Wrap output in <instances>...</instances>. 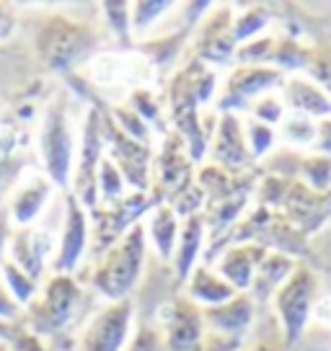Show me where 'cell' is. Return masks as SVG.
<instances>
[{
  "instance_id": "obj_1",
  "label": "cell",
  "mask_w": 331,
  "mask_h": 351,
  "mask_svg": "<svg viewBox=\"0 0 331 351\" xmlns=\"http://www.w3.org/2000/svg\"><path fill=\"white\" fill-rule=\"evenodd\" d=\"M145 263V225L135 222L109 251L101 256L93 271V289L109 302L127 300L135 289Z\"/></svg>"
},
{
  "instance_id": "obj_2",
  "label": "cell",
  "mask_w": 331,
  "mask_h": 351,
  "mask_svg": "<svg viewBox=\"0 0 331 351\" xmlns=\"http://www.w3.org/2000/svg\"><path fill=\"white\" fill-rule=\"evenodd\" d=\"M83 292L70 274H55L45 285L42 295H36L23 310V323L29 330L42 336H57L73 323Z\"/></svg>"
},
{
  "instance_id": "obj_3",
  "label": "cell",
  "mask_w": 331,
  "mask_h": 351,
  "mask_svg": "<svg viewBox=\"0 0 331 351\" xmlns=\"http://www.w3.org/2000/svg\"><path fill=\"white\" fill-rule=\"evenodd\" d=\"M99 47V36L91 32L89 26H80L52 16L36 34V52L42 57L49 70L55 73H67L70 67L80 65L86 57H91Z\"/></svg>"
},
{
  "instance_id": "obj_4",
  "label": "cell",
  "mask_w": 331,
  "mask_h": 351,
  "mask_svg": "<svg viewBox=\"0 0 331 351\" xmlns=\"http://www.w3.org/2000/svg\"><path fill=\"white\" fill-rule=\"evenodd\" d=\"M39 147H42V160L47 171L45 176L52 181V186L67 189L70 171H73V155H76V137L70 127V114H67V93H57L49 101L45 119H42Z\"/></svg>"
},
{
  "instance_id": "obj_5",
  "label": "cell",
  "mask_w": 331,
  "mask_h": 351,
  "mask_svg": "<svg viewBox=\"0 0 331 351\" xmlns=\"http://www.w3.org/2000/svg\"><path fill=\"white\" fill-rule=\"evenodd\" d=\"M319 292V276L306 263H298L287 282L275 292L277 315L282 320V333H285V346H295L303 330L308 326L310 310L316 302Z\"/></svg>"
},
{
  "instance_id": "obj_6",
  "label": "cell",
  "mask_w": 331,
  "mask_h": 351,
  "mask_svg": "<svg viewBox=\"0 0 331 351\" xmlns=\"http://www.w3.org/2000/svg\"><path fill=\"white\" fill-rule=\"evenodd\" d=\"M104 160V134H101V109L91 106L83 121V137H80V153L78 168L73 178V197L83 209L99 207V191H96V176Z\"/></svg>"
},
{
  "instance_id": "obj_7",
  "label": "cell",
  "mask_w": 331,
  "mask_h": 351,
  "mask_svg": "<svg viewBox=\"0 0 331 351\" xmlns=\"http://www.w3.org/2000/svg\"><path fill=\"white\" fill-rule=\"evenodd\" d=\"M101 134H104V143L111 145L109 160L122 173L124 184H130L140 194H148V186H150V160H153L150 147L133 140V137H127L111 121V117H101Z\"/></svg>"
},
{
  "instance_id": "obj_8",
  "label": "cell",
  "mask_w": 331,
  "mask_h": 351,
  "mask_svg": "<svg viewBox=\"0 0 331 351\" xmlns=\"http://www.w3.org/2000/svg\"><path fill=\"white\" fill-rule=\"evenodd\" d=\"M150 207H155V199L140 194V191H133L130 197H122L119 202L109 204L106 209H91V215H93V253L109 251L111 245L137 222V217Z\"/></svg>"
},
{
  "instance_id": "obj_9",
  "label": "cell",
  "mask_w": 331,
  "mask_h": 351,
  "mask_svg": "<svg viewBox=\"0 0 331 351\" xmlns=\"http://www.w3.org/2000/svg\"><path fill=\"white\" fill-rule=\"evenodd\" d=\"M135 302L133 297L109 302L91 318L89 328L80 339V351H122L130 341Z\"/></svg>"
},
{
  "instance_id": "obj_10",
  "label": "cell",
  "mask_w": 331,
  "mask_h": 351,
  "mask_svg": "<svg viewBox=\"0 0 331 351\" xmlns=\"http://www.w3.org/2000/svg\"><path fill=\"white\" fill-rule=\"evenodd\" d=\"M166 351H197L205 339V318L192 300H171L161 307Z\"/></svg>"
},
{
  "instance_id": "obj_11",
  "label": "cell",
  "mask_w": 331,
  "mask_h": 351,
  "mask_svg": "<svg viewBox=\"0 0 331 351\" xmlns=\"http://www.w3.org/2000/svg\"><path fill=\"white\" fill-rule=\"evenodd\" d=\"M285 77L275 67H262V65H241L236 67L228 77V86L220 99V114H233L241 109L246 101L262 99L266 93H272V88L282 86Z\"/></svg>"
},
{
  "instance_id": "obj_12",
  "label": "cell",
  "mask_w": 331,
  "mask_h": 351,
  "mask_svg": "<svg viewBox=\"0 0 331 351\" xmlns=\"http://www.w3.org/2000/svg\"><path fill=\"white\" fill-rule=\"evenodd\" d=\"M89 245V219L86 209L78 204V199L67 191L65 194V217H62V235H60V248L52 261L55 274H70L83 258V251Z\"/></svg>"
},
{
  "instance_id": "obj_13",
  "label": "cell",
  "mask_w": 331,
  "mask_h": 351,
  "mask_svg": "<svg viewBox=\"0 0 331 351\" xmlns=\"http://www.w3.org/2000/svg\"><path fill=\"white\" fill-rule=\"evenodd\" d=\"M266 248L262 243H236L228 251H222L220 261H218V274L236 289V292H249L251 282H254L256 266L262 263L266 256Z\"/></svg>"
},
{
  "instance_id": "obj_14",
  "label": "cell",
  "mask_w": 331,
  "mask_h": 351,
  "mask_svg": "<svg viewBox=\"0 0 331 351\" xmlns=\"http://www.w3.org/2000/svg\"><path fill=\"white\" fill-rule=\"evenodd\" d=\"M254 310L256 302L251 297L243 295V292H236L222 305L205 307L202 318H205V326L210 328V333H220V336H228V339H241L246 328L251 326V320H254Z\"/></svg>"
},
{
  "instance_id": "obj_15",
  "label": "cell",
  "mask_w": 331,
  "mask_h": 351,
  "mask_svg": "<svg viewBox=\"0 0 331 351\" xmlns=\"http://www.w3.org/2000/svg\"><path fill=\"white\" fill-rule=\"evenodd\" d=\"M199 62H215L222 65L236 55V39H233V13L231 8L212 13L207 23L202 26L197 42Z\"/></svg>"
},
{
  "instance_id": "obj_16",
  "label": "cell",
  "mask_w": 331,
  "mask_h": 351,
  "mask_svg": "<svg viewBox=\"0 0 331 351\" xmlns=\"http://www.w3.org/2000/svg\"><path fill=\"white\" fill-rule=\"evenodd\" d=\"M52 194V181L45 173H34L26 184L16 189L11 199V215L8 217L19 225V228H29L34 219L42 215Z\"/></svg>"
},
{
  "instance_id": "obj_17",
  "label": "cell",
  "mask_w": 331,
  "mask_h": 351,
  "mask_svg": "<svg viewBox=\"0 0 331 351\" xmlns=\"http://www.w3.org/2000/svg\"><path fill=\"white\" fill-rule=\"evenodd\" d=\"M215 160L222 168H243L251 160L249 145H246V134L241 130V119L236 114H220V127H218V137H215Z\"/></svg>"
},
{
  "instance_id": "obj_18",
  "label": "cell",
  "mask_w": 331,
  "mask_h": 351,
  "mask_svg": "<svg viewBox=\"0 0 331 351\" xmlns=\"http://www.w3.org/2000/svg\"><path fill=\"white\" fill-rule=\"evenodd\" d=\"M8 245H11V263H16L32 279H39L42 269H45L47 251H49L45 232L32 230V228H19V232L11 235Z\"/></svg>"
},
{
  "instance_id": "obj_19",
  "label": "cell",
  "mask_w": 331,
  "mask_h": 351,
  "mask_svg": "<svg viewBox=\"0 0 331 351\" xmlns=\"http://www.w3.org/2000/svg\"><path fill=\"white\" fill-rule=\"evenodd\" d=\"M285 106H290L298 114H306V117H319L321 121L331 119V96L319 86V83H310V80H303V77H293L287 80L285 86Z\"/></svg>"
},
{
  "instance_id": "obj_20",
  "label": "cell",
  "mask_w": 331,
  "mask_h": 351,
  "mask_svg": "<svg viewBox=\"0 0 331 351\" xmlns=\"http://www.w3.org/2000/svg\"><path fill=\"white\" fill-rule=\"evenodd\" d=\"M298 263L293 261L290 256L285 253H266L262 263L256 266V274H254V282H251V300H259V302H266L269 297H275V292L279 287L287 282V276L293 274V269H295Z\"/></svg>"
},
{
  "instance_id": "obj_21",
  "label": "cell",
  "mask_w": 331,
  "mask_h": 351,
  "mask_svg": "<svg viewBox=\"0 0 331 351\" xmlns=\"http://www.w3.org/2000/svg\"><path fill=\"white\" fill-rule=\"evenodd\" d=\"M184 285H187V297L194 305L202 302V305H207V307H215V305L228 302V300L236 295V289H233L218 271H212L207 263L194 266Z\"/></svg>"
},
{
  "instance_id": "obj_22",
  "label": "cell",
  "mask_w": 331,
  "mask_h": 351,
  "mask_svg": "<svg viewBox=\"0 0 331 351\" xmlns=\"http://www.w3.org/2000/svg\"><path fill=\"white\" fill-rule=\"evenodd\" d=\"M287 212L290 217L298 222V228L303 225L306 230L319 228V222L323 225L331 215V197L329 194H319V191H308L303 186H295L287 194Z\"/></svg>"
},
{
  "instance_id": "obj_23",
  "label": "cell",
  "mask_w": 331,
  "mask_h": 351,
  "mask_svg": "<svg viewBox=\"0 0 331 351\" xmlns=\"http://www.w3.org/2000/svg\"><path fill=\"white\" fill-rule=\"evenodd\" d=\"M205 215H192L187 217L184 228L179 230V243H176V258H174V269H176L179 282H187L192 269L197 266V256L202 251L205 243Z\"/></svg>"
},
{
  "instance_id": "obj_24",
  "label": "cell",
  "mask_w": 331,
  "mask_h": 351,
  "mask_svg": "<svg viewBox=\"0 0 331 351\" xmlns=\"http://www.w3.org/2000/svg\"><path fill=\"white\" fill-rule=\"evenodd\" d=\"M148 232H150V241L158 248L161 258H171L174 248L179 241V217L176 212L168 207V204H158L150 212V222H148Z\"/></svg>"
},
{
  "instance_id": "obj_25",
  "label": "cell",
  "mask_w": 331,
  "mask_h": 351,
  "mask_svg": "<svg viewBox=\"0 0 331 351\" xmlns=\"http://www.w3.org/2000/svg\"><path fill=\"white\" fill-rule=\"evenodd\" d=\"M0 276H3V282H5L8 292L13 295V300L26 310V305H29L34 297H36V292H39L36 279H32V276L26 274V271H21V269H19L16 263L8 261V258L0 263Z\"/></svg>"
},
{
  "instance_id": "obj_26",
  "label": "cell",
  "mask_w": 331,
  "mask_h": 351,
  "mask_svg": "<svg viewBox=\"0 0 331 351\" xmlns=\"http://www.w3.org/2000/svg\"><path fill=\"white\" fill-rule=\"evenodd\" d=\"M104 16L106 23L111 26V32L117 36V42L130 49L133 47V13L127 3H104Z\"/></svg>"
},
{
  "instance_id": "obj_27",
  "label": "cell",
  "mask_w": 331,
  "mask_h": 351,
  "mask_svg": "<svg viewBox=\"0 0 331 351\" xmlns=\"http://www.w3.org/2000/svg\"><path fill=\"white\" fill-rule=\"evenodd\" d=\"M96 191H99V197L106 202V204H114V202H119L124 197V178L122 173L114 168L109 158H104L99 165V176H96Z\"/></svg>"
},
{
  "instance_id": "obj_28",
  "label": "cell",
  "mask_w": 331,
  "mask_h": 351,
  "mask_svg": "<svg viewBox=\"0 0 331 351\" xmlns=\"http://www.w3.org/2000/svg\"><path fill=\"white\" fill-rule=\"evenodd\" d=\"M316 132H319V124H313L310 117L306 114H298V111H290L282 119V137L293 145H308L316 140Z\"/></svg>"
},
{
  "instance_id": "obj_29",
  "label": "cell",
  "mask_w": 331,
  "mask_h": 351,
  "mask_svg": "<svg viewBox=\"0 0 331 351\" xmlns=\"http://www.w3.org/2000/svg\"><path fill=\"white\" fill-rule=\"evenodd\" d=\"M266 23H269L266 8L251 5L249 11H243L241 16L233 21V39H236V42H251L256 34L264 32Z\"/></svg>"
},
{
  "instance_id": "obj_30",
  "label": "cell",
  "mask_w": 331,
  "mask_h": 351,
  "mask_svg": "<svg viewBox=\"0 0 331 351\" xmlns=\"http://www.w3.org/2000/svg\"><path fill=\"white\" fill-rule=\"evenodd\" d=\"M300 171L306 173L308 184L313 186V191L319 194H326V189L331 186V158L329 155H313V158H306L300 163Z\"/></svg>"
},
{
  "instance_id": "obj_31",
  "label": "cell",
  "mask_w": 331,
  "mask_h": 351,
  "mask_svg": "<svg viewBox=\"0 0 331 351\" xmlns=\"http://www.w3.org/2000/svg\"><path fill=\"white\" fill-rule=\"evenodd\" d=\"M246 145H249V153L251 158H262V155L272 147L275 143V130L269 127V124H262V121L251 119L246 124Z\"/></svg>"
},
{
  "instance_id": "obj_32",
  "label": "cell",
  "mask_w": 331,
  "mask_h": 351,
  "mask_svg": "<svg viewBox=\"0 0 331 351\" xmlns=\"http://www.w3.org/2000/svg\"><path fill=\"white\" fill-rule=\"evenodd\" d=\"M168 8H174V3H148V0H143V3L130 5V13H133V34L145 32V29H148L155 19H161Z\"/></svg>"
},
{
  "instance_id": "obj_33",
  "label": "cell",
  "mask_w": 331,
  "mask_h": 351,
  "mask_svg": "<svg viewBox=\"0 0 331 351\" xmlns=\"http://www.w3.org/2000/svg\"><path fill=\"white\" fill-rule=\"evenodd\" d=\"M251 111H254L256 121H262V124H277V121L285 119V101L279 99L277 93H266V96H262V99H256L254 104H251Z\"/></svg>"
},
{
  "instance_id": "obj_34",
  "label": "cell",
  "mask_w": 331,
  "mask_h": 351,
  "mask_svg": "<svg viewBox=\"0 0 331 351\" xmlns=\"http://www.w3.org/2000/svg\"><path fill=\"white\" fill-rule=\"evenodd\" d=\"M21 165H23L21 158H16V155H11V150H3L0 147V204L5 199V191L16 184Z\"/></svg>"
},
{
  "instance_id": "obj_35",
  "label": "cell",
  "mask_w": 331,
  "mask_h": 351,
  "mask_svg": "<svg viewBox=\"0 0 331 351\" xmlns=\"http://www.w3.org/2000/svg\"><path fill=\"white\" fill-rule=\"evenodd\" d=\"M122 351H166L163 336L150 326H140L133 341H127V346Z\"/></svg>"
},
{
  "instance_id": "obj_36",
  "label": "cell",
  "mask_w": 331,
  "mask_h": 351,
  "mask_svg": "<svg viewBox=\"0 0 331 351\" xmlns=\"http://www.w3.org/2000/svg\"><path fill=\"white\" fill-rule=\"evenodd\" d=\"M0 323L5 326H23V307L13 300L8 287L0 276Z\"/></svg>"
},
{
  "instance_id": "obj_37",
  "label": "cell",
  "mask_w": 331,
  "mask_h": 351,
  "mask_svg": "<svg viewBox=\"0 0 331 351\" xmlns=\"http://www.w3.org/2000/svg\"><path fill=\"white\" fill-rule=\"evenodd\" d=\"M8 346H11V351H49L45 346V341L39 339L36 333H32L26 326H16L13 328Z\"/></svg>"
},
{
  "instance_id": "obj_38",
  "label": "cell",
  "mask_w": 331,
  "mask_h": 351,
  "mask_svg": "<svg viewBox=\"0 0 331 351\" xmlns=\"http://www.w3.org/2000/svg\"><path fill=\"white\" fill-rule=\"evenodd\" d=\"M133 104H135V111H140L137 117L140 119H148L158 124V130H163V121H161V109H158V101L153 99V93H148V90H137L133 96Z\"/></svg>"
},
{
  "instance_id": "obj_39",
  "label": "cell",
  "mask_w": 331,
  "mask_h": 351,
  "mask_svg": "<svg viewBox=\"0 0 331 351\" xmlns=\"http://www.w3.org/2000/svg\"><path fill=\"white\" fill-rule=\"evenodd\" d=\"M13 26H16V19H13V13L8 11V5H3V3H0V39L11 36Z\"/></svg>"
},
{
  "instance_id": "obj_40",
  "label": "cell",
  "mask_w": 331,
  "mask_h": 351,
  "mask_svg": "<svg viewBox=\"0 0 331 351\" xmlns=\"http://www.w3.org/2000/svg\"><path fill=\"white\" fill-rule=\"evenodd\" d=\"M316 137H319L321 147H323V153H331V119H323L319 124V132H316Z\"/></svg>"
},
{
  "instance_id": "obj_41",
  "label": "cell",
  "mask_w": 331,
  "mask_h": 351,
  "mask_svg": "<svg viewBox=\"0 0 331 351\" xmlns=\"http://www.w3.org/2000/svg\"><path fill=\"white\" fill-rule=\"evenodd\" d=\"M8 243H11V230H8V217L5 215H0V263L5 261V248H8Z\"/></svg>"
},
{
  "instance_id": "obj_42",
  "label": "cell",
  "mask_w": 331,
  "mask_h": 351,
  "mask_svg": "<svg viewBox=\"0 0 331 351\" xmlns=\"http://www.w3.org/2000/svg\"><path fill=\"white\" fill-rule=\"evenodd\" d=\"M16 326H5V323H0V341H8L11 339V333Z\"/></svg>"
},
{
  "instance_id": "obj_43",
  "label": "cell",
  "mask_w": 331,
  "mask_h": 351,
  "mask_svg": "<svg viewBox=\"0 0 331 351\" xmlns=\"http://www.w3.org/2000/svg\"><path fill=\"white\" fill-rule=\"evenodd\" d=\"M251 351H282V349H275V346H256V349H251Z\"/></svg>"
},
{
  "instance_id": "obj_44",
  "label": "cell",
  "mask_w": 331,
  "mask_h": 351,
  "mask_svg": "<svg viewBox=\"0 0 331 351\" xmlns=\"http://www.w3.org/2000/svg\"><path fill=\"white\" fill-rule=\"evenodd\" d=\"M0 351H11V346H8V341H0Z\"/></svg>"
}]
</instances>
